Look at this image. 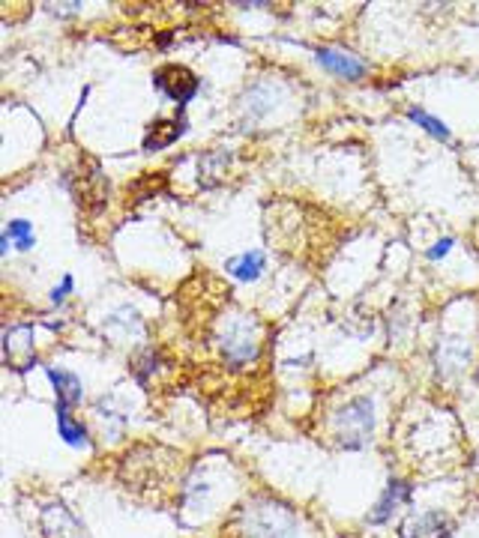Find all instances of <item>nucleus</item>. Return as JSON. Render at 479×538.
I'll return each instance as SVG.
<instances>
[{
  "label": "nucleus",
  "mask_w": 479,
  "mask_h": 538,
  "mask_svg": "<svg viewBox=\"0 0 479 538\" xmlns=\"http://www.w3.org/2000/svg\"><path fill=\"white\" fill-rule=\"evenodd\" d=\"M177 494L183 524H201L213 515L219 518L225 509H237L243 500L240 467H234L228 455H207L189 467Z\"/></svg>",
  "instance_id": "nucleus-1"
},
{
  "label": "nucleus",
  "mask_w": 479,
  "mask_h": 538,
  "mask_svg": "<svg viewBox=\"0 0 479 538\" xmlns=\"http://www.w3.org/2000/svg\"><path fill=\"white\" fill-rule=\"evenodd\" d=\"M228 521L234 538H306L303 515L291 503L267 491L243 497Z\"/></svg>",
  "instance_id": "nucleus-2"
},
{
  "label": "nucleus",
  "mask_w": 479,
  "mask_h": 538,
  "mask_svg": "<svg viewBox=\"0 0 479 538\" xmlns=\"http://www.w3.org/2000/svg\"><path fill=\"white\" fill-rule=\"evenodd\" d=\"M378 434V401L369 392H357L324 413V440L342 452H360L372 446Z\"/></svg>",
  "instance_id": "nucleus-3"
},
{
  "label": "nucleus",
  "mask_w": 479,
  "mask_h": 538,
  "mask_svg": "<svg viewBox=\"0 0 479 538\" xmlns=\"http://www.w3.org/2000/svg\"><path fill=\"white\" fill-rule=\"evenodd\" d=\"M408 455L420 464L417 470H435L459 455L462 446V428L447 410H432L420 416L405 434Z\"/></svg>",
  "instance_id": "nucleus-4"
},
{
  "label": "nucleus",
  "mask_w": 479,
  "mask_h": 538,
  "mask_svg": "<svg viewBox=\"0 0 479 538\" xmlns=\"http://www.w3.org/2000/svg\"><path fill=\"white\" fill-rule=\"evenodd\" d=\"M216 347L231 371H243L261 356V323L246 311H231L228 317H222Z\"/></svg>",
  "instance_id": "nucleus-5"
},
{
  "label": "nucleus",
  "mask_w": 479,
  "mask_h": 538,
  "mask_svg": "<svg viewBox=\"0 0 479 538\" xmlns=\"http://www.w3.org/2000/svg\"><path fill=\"white\" fill-rule=\"evenodd\" d=\"M153 87L177 108H186L201 93V78L183 63H165L153 72Z\"/></svg>",
  "instance_id": "nucleus-6"
},
{
  "label": "nucleus",
  "mask_w": 479,
  "mask_h": 538,
  "mask_svg": "<svg viewBox=\"0 0 479 538\" xmlns=\"http://www.w3.org/2000/svg\"><path fill=\"white\" fill-rule=\"evenodd\" d=\"M312 54H315L318 66H321L327 75L339 78V81H351V84H357V81H366V78L372 75V66H369L360 54H354V51H348V48H339V45H318Z\"/></svg>",
  "instance_id": "nucleus-7"
},
{
  "label": "nucleus",
  "mask_w": 479,
  "mask_h": 538,
  "mask_svg": "<svg viewBox=\"0 0 479 538\" xmlns=\"http://www.w3.org/2000/svg\"><path fill=\"white\" fill-rule=\"evenodd\" d=\"M411 503H414V482L408 476H390L384 491H381V497H378V503L369 509L366 524L369 527H384V524H390Z\"/></svg>",
  "instance_id": "nucleus-8"
},
{
  "label": "nucleus",
  "mask_w": 479,
  "mask_h": 538,
  "mask_svg": "<svg viewBox=\"0 0 479 538\" xmlns=\"http://www.w3.org/2000/svg\"><path fill=\"white\" fill-rule=\"evenodd\" d=\"M3 362L6 368H12L15 374H27L39 359H36V347H33V323H18L6 329L3 338Z\"/></svg>",
  "instance_id": "nucleus-9"
},
{
  "label": "nucleus",
  "mask_w": 479,
  "mask_h": 538,
  "mask_svg": "<svg viewBox=\"0 0 479 538\" xmlns=\"http://www.w3.org/2000/svg\"><path fill=\"white\" fill-rule=\"evenodd\" d=\"M456 521L444 509H426L405 515L399 524V538H453Z\"/></svg>",
  "instance_id": "nucleus-10"
},
{
  "label": "nucleus",
  "mask_w": 479,
  "mask_h": 538,
  "mask_svg": "<svg viewBox=\"0 0 479 538\" xmlns=\"http://www.w3.org/2000/svg\"><path fill=\"white\" fill-rule=\"evenodd\" d=\"M189 129V114L186 108H177L174 117H159L153 120L147 129H144V141H141V150L144 153H159V150H168L171 144H177Z\"/></svg>",
  "instance_id": "nucleus-11"
},
{
  "label": "nucleus",
  "mask_w": 479,
  "mask_h": 538,
  "mask_svg": "<svg viewBox=\"0 0 479 538\" xmlns=\"http://www.w3.org/2000/svg\"><path fill=\"white\" fill-rule=\"evenodd\" d=\"M45 380L54 392V410H78L84 404V383L75 371L69 368H57V365H45Z\"/></svg>",
  "instance_id": "nucleus-12"
},
{
  "label": "nucleus",
  "mask_w": 479,
  "mask_h": 538,
  "mask_svg": "<svg viewBox=\"0 0 479 538\" xmlns=\"http://www.w3.org/2000/svg\"><path fill=\"white\" fill-rule=\"evenodd\" d=\"M42 536L45 538H90L84 521L60 500H51L42 509Z\"/></svg>",
  "instance_id": "nucleus-13"
},
{
  "label": "nucleus",
  "mask_w": 479,
  "mask_h": 538,
  "mask_svg": "<svg viewBox=\"0 0 479 538\" xmlns=\"http://www.w3.org/2000/svg\"><path fill=\"white\" fill-rule=\"evenodd\" d=\"M93 416L99 419V434L105 443H120L123 440V431H126V413L120 410L117 398L114 395H102L96 404H93Z\"/></svg>",
  "instance_id": "nucleus-14"
},
{
  "label": "nucleus",
  "mask_w": 479,
  "mask_h": 538,
  "mask_svg": "<svg viewBox=\"0 0 479 538\" xmlns=\"http://www.w3.org/2000/svg\"><path fill=\"white\" fill-rule=\"evenodd\" d=\"M225 272L240 281V284H255L264 272H267V252L264 249H249V252H240L234 258L225 261Z\"/></svg>",
  "instance_id": "nucleus-15"
},
{
  "label": "nucleus",
  "mask_w": 479,
  "mask_h": 538,
  "mask_svg": "<svg viewBox=\"0 0 479 538\" xmlns=\"http://www.w3.org/2000/svg\"><path fill=\"white\" fill-rule=\"evenodd\" d=\"M468 362H471V350L456 344V338H450V344H438L435 347V371H438V377L459 380L465 374Z\"/></svg>",
  "instance_id": "nucleus-16"
},
{
  "label": "nucleus",
  "mask_w": 479,
  "mask_h": 538,
  "mask_svg": "<svg viewBox=\"0 0 479 538\" xmlns=\"http://www.w3.org/2000/svg\"><path fill=\"white\" fill-rule=\"evenodd\" d=\"M54 416H57V434L69 449H90L93 446L90 428L72 410H54Z\"/></svg>",
  "instance_id": "nucleus-17"
},
{
  "label": "nucleus",
  "mask_w": 479,
  "mask_h": 538,
  "mask_svg": "<svg viewBox=\"0 0 479 538\" xmlns=\"http://www.w3.org/2000/svg\"><path fill=\"white\" fill-rule=\"evenodd\" d=\"M129 368H132V374H135L138 386H141V389H147V386H150V380H153V377L159 374V368H162V353H159L156 347L138 344V347H135V353H132V359H129Z\"/></svg>",
  "instance_id": "nucleus-18"
},
{
  "label": "nucleus",
  "mask_w": 479,
  "mask_h": 538,
  "mask_svg": "<svg viewBox=\"0 0 479 538\" xmlns=\"http://www.w3.org/2000/svg\"><path fill=\"white\" fill-rule=\"evenodd\" d=\"M405 117H408L414 126H420L429 138H435V141H441V144H450V141H453V129H450L441 117H435L429 108H423V105H408V108H405Z\"/></svg>",
  "instance_id": "nucleus-19"
},
{
  "label": "nucleus",
  "mask_w": 479,
  "mask_h": 538,
  "mask_svg": "<svg viewBox=\"0 0 479 538\" xmlns=\"http://www.w3.org/2000/svg\"><path fill=\"white\" fill-rule=\"evenodd\" d=\"M3 240H9V246L18 252V255H30L36 249V234H33V222L30 219H9L3 234Z\"/></svg>",
  "instance_id": "nucleus-20"
},
{
  "label": "nucleus",
  "mask_w": 479,
  "mask_h": 538,
  "mask_svg": "<svg viewBox=\"0 0 479 538\" xmlns=\"http://www.w3.org/2000/svg\"><path fill=\"white\" fill-rule=\"evenodd\" d=\"M75 293V275L72 272H66L60 281H57V287L48 293V299H51V308H63L66 302H69V296Z\"/></svg>",
  "instance_id": "nucleus-21"
},
{
  "label": "nucleus",
  "mask_w": 479,
  "mask_h": 538,
  "mask_svg": "<svg viewBox=\"0 0 479 538\" xmlns=\"http://www.w3.org/2000/svg\"><path fill=\"white\" fill-rule=\"evenodd\" d=\"M453 249H456V237H441L438 243H432V246L426 249V261H429V264H441L444 258H450Z\"/></svg>",
  "instance_id": "nucleus-22"
}]
</instances>
